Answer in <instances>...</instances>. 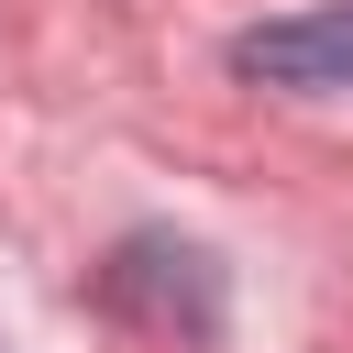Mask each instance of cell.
<instances>
[{
  "instance_id": "1",
  "label": "cell",
  "mask_w": 353,
  "mask_h": 353,
  "mask_svg": "<svg viewBox=\"0 0 353 353\" xmlns=\"http://www.w3.org/2000/svg\"><path fill=\"white\" fill-rule=\"evenodd\" d=\"M99 298H110V320H132V331H154V342H188V353H210L221 320H232L221 254L188 243V232H121L110 265H99Z\"/></svg>"
},
{
  "instance_id": "2",
  "label": "cell",
  "mask_w": 353,
  "mask_h": 353,
  "mask_svg": "<svg viewBox=\"0 0 353 353\" xmlns=\"http://www.w3.org/2000/svg\"><path fill=\"white\" fill-rule=\"evenodd\" d=\"M232 77H254V88H298V99L353 88V0H320V11H287V22L232 33Z\"/></svg>"
}]
</instances>
